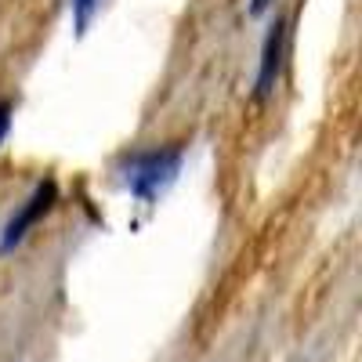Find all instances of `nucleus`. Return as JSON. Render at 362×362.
Listing matches in <instances>:
<instances>
[{"mask_svg": "<svg viewBox=\"0 0 362 362\" xmlns=\"http://www.w3.org/2000/svg\"><path fill=\"white\" fill-rule=\"evenodd\" d=\"M185 148L181 145H153V148H134L116 160V174L138 203H156L181 174Z\"/></svg>", "mask_w": 362, "mask_h": 362, "instance_id": "f257e3e1", "label": "nucleus"}, {"mask_svg": "<svg viewBox=\"0 0 362 362\" xmlns=\"http://www.w3.org/2000/svg\"><path fill=\"white\" fill-rule=\"evenodd\" d=\"M54 203H58V185H54V177L37 181V189L29 192V199H25V203L15 210V214L8 218L4 232H0V257H8L15 247H22V239L51 214V206H54Z\"/></svg>", "mask_w": 362, "mask_h": 362, "instance_id": "f03ea898", "label": "nucleus"}, {"mask_svg": "<svg viewBox=\"0 0 362 362\" xmlns=\"http://www.w3.org/2000/svg\"><path fill=\"white\" fill-rule=\"evenodd\" d=\"M286 18H272L268 33L261 40V58H257V80H254V102H268L276 95V83L283 73V54H286Z\"/></svg>", "mask_w": 362, "mask_h": 362, "instance_id": "7ed1b4c3", "label": "nucleus"}, {"mask_svg": "<svg viewBox=\"0 0 362 362\" xmlns=\"http://www.w3.org/2000/svg\"><path fill=\"white\" fill-rule=\"evenodd\" d=\"M98 8H102V0H69V15H73L76 37H87V29H90V22H95Z\"/></svg>", "mask_w": 362, "mask_h": 362, "instance_id": "20e7f679", "label": "nucleus"}, {"mask_svg": "<svg viewBox=\"0 0 362 362\" xmlns=\"http://www.w3.org/2000/svg\"><path fill=\"white\" fill-rule=\"evenodd\" d=\"M11 127H15V102L11 98H0V148H4Z\"/></svg>", "mask_w": 362, "mask_h": 362, "instance_id": "39448f33", "label": "nucleus"}, {"mask_svg": "<svg viewBox=\"0 0 362 362\" xmlns=\"http://www.w3.org/2000/svg\"><path fill=\"white\" fill-rule=\"evenodd\" d=\"M272 4L276 0H250V18H261L264 11H272Z\"/></svg>", "mask_w": 362, "mask_h": 362, "instance_id": "423d86ee", "label": "nucleus"}]
</instances>
